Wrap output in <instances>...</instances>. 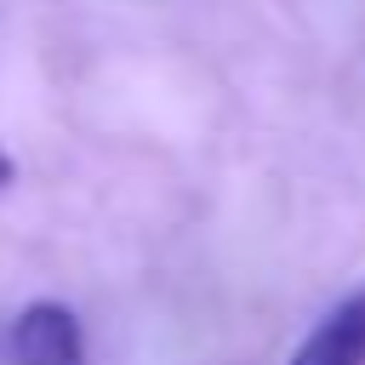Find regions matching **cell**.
Instances as JSON below:
<instances>
[{
  "instance_id": "obj_1",
  "label": "cell",
  "mask_w": 365,
  "mask_h": 365,
  "mask_svg": "<svg viewBox=\"0 0 365 365\" xmlns=\"http://www.w3.org/2000/svg\"><path fill=\"white\" fill-rule=\"evenodd\" d=\"M11 365H86V331L68 302H29L6 331Z\"/></svg>"
},
{
  "instance_id": "obj_2",
  "label": "cell",
  "mask_w": 365,
  "mask_h": 365,
  "mask_svg": "<svg viewBox=\"0 0 365 365\" xmlns=\"http://www.w3.org/2000/svg\"><path fill=\"white\" fill-rule=\"evenodd\" d=\"M291 365H365V285L354 297H342L308 331V342L291 354Z\"/></svg>"
},
{
  "instance_id": "obj_3",
  "label": "cell",
  "mask_w": 365,
  "mask_h": 365,
  "mask_svg": "<svg viewBox=\"0 0 365 365\" xmlns=\"http://www.w3.org/2000/svg\"><path fill=\"white\" fill-rule=\"evenodd\" d=\"M11 177H17V160H11V154H6V148H0V188H6V182H11Z\"/></svg>"
}]
</instances>
